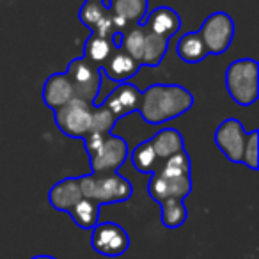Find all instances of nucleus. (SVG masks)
I'll use <instances>...</instances> for the list:
<instances>
[{"instance_id": "nucleus-1", "label": "nucleus", "mask_w": 259, "mask_h": 259, "mask_svg": "<svg viewBox=\"0 0 259 259\" xmlns=\"http://www.w3.org/2000/svg\"><path fill=\"white\" fill-rule=\"evenodd\" d=\"M194 94L183 85L153 83L144 93H141V103L137 112L148 124L158 126L183 115L194 107Z\"/></svg>"}, {"instance_id": "nucleus-2", "label": "nucleus", "mask_w": 259, "mask_h": 259, "mask_svg": "<svg viewBox=\"0 0 259 259\" xmlns=\"http://www.w3.org/2000/svg\"><path fill=\"white\" fill-rule=\"evenodd\" d=\"M83 148L91 160V172H117L130 155L128 144L119 135L87 134L83 137Z\"/></svg>"}, {"instance_id": "nucleus-3", "label": "nucleus", "mask_w": 259, "mask_h": 259, "mask_svg": "<svg viewBox=\"0 0 259 259\" xmlns=\"http://www.w3.org/2000/svg\"><path fill=\"white\" fill-rule=\"evenodd\" d=\"M78 183L82 197L91 199L100 206L126 202L134 195L132 183L119 172L83 174L78 176Z\"/></svg>"}, {"instance_id": "nucleus-4", "label": "nucleus", "mask_w": 259, "mask_h": 259, "mask_svg": "<svg viewBox=\"0 0 259 259\" xmlns=\"http://www.w3.org/2000/svg\"><path fill=\"white\" fill-rule=\"evenodd\" d=\"M226 89L240 107H250L259 98V64L254 59H238L226 69Z\"/></svg>"}, {"instance_id": "nucleus-5", "label": "nucleus", "mask_w": 259, "mask_h": 259, "mask_svg": "<svg viewBox=\"0 0 259 259\" xmlns=\"http://www.w3.org/2000/svg\"><path fill=\"white\" fill-rule=\"evenodd\" d=\"M66 76L73 89V98L89 105H96L101 89V71L98 66L87 62L85 59H73L66 68Z\"/></svg>"}, {"instance_id": "nucleus-6", "label": "nucleus", "mask_w": 259, "mask_h": 259, "mask_svg": "<svg viewBox=\"0 0 259 259\" xmlns=\"http://www.w3.org/2000/svg\"><path fill=\"white\" fill-rule=\"evenodd\" d=\"M208 55H222L234 39V22L227 13H211L197 30Z\"/></svg>"}, {"instance_id": "nucleus-7", "label": "nucleus", "mask_w": 259, "mask_h": 259, "mask_svg": "<svg viewBox=\"0 0 259 259\" xmlns=\"http://www.w3.org/2000/svg\"><path fill=\"white\" fill-rule=\"evenodd\" d=\"M55 124L69 139H83L91 130V119H93V105L82 100L68 101L61 108L54 110Z\"/></svg>"}, {"instance_id": "nucleus-8", "label": "nucleus", "mask_w": 259, "mask_h": 259, "mask_svg": "<svg viewBox=\"0 0 259 259\" xmlns=\"http://www.w3.org/2000/svg\"><path fill=\"white\" fill-rule=\"evenodd\" d=\"M91 247L107 257H119L130 248V236L122 226L115 222H98L91 229Z\"/></svg>"}, {"instance_id": "nucleus-9", "label": "nucleus", "mask_w": 259, "mask_h": 259, "mask_svg": "<svg viewBox=\"0 0 259 259\" xmlns=\"http://www.w3.org/2000/svg\"><path fill=\"white\" fill-rule=\"evenodd\" d=\"M245 142H247V132L238 119L229 117L224 119L215 130V144L222 151L229 162L241 163L243 158Z\"/></svg>"}, {"instance_id": "nucleus-10", "label": "nucleus", "mask_w": 259, "mask_h": 259, "mask_svg": "<svg viewBox=\"0 0 259 259\" xmlns=\"http://www.w3.org/2000/svg\"><path fill=\"white\" fill-rule=\"evenodd\" d=\"M148 192L155 202H162L165 199H181L192 194V176H176V178H165L160 174H151V181L148 185Z\"/></svg>"}, {"instance_id": "nucleus-11", "label": "nucleus", "mask_w": 259, "mask_h": 259, "mask_svg": "<svg viewBox=\"0 0 259 259\" xmlns=\"http://www.w3.org/2000/svg\"><path fill=\"white\" fill-rule=\"evenodd\" d=\"M141 93L134 83H117V87L108 93L105 98L103 105L115 115V119H122L126 115L134 114L139 110V103H141Z\"/></svg>"}, {"instance_id": "nucleus-12", "label": "nucleus", "mask_w": 259, "mask_h": 259, "mask_svg": "<svg viewBox=\"0 0 259 259\" xmlns=\"http://www.w3.org/2000/svg\"><path fill=\"white\" fill-rule=\"evenodd\" d=\"M108 9L115 27L122 32L130 27L141 25L149 13V2L148 0H114Z\"/></svg>"}, {"instance_id": "nucleus-13", "label": "nucleus", "mask_w": 259, "mask_h": 259, "mask_svg": "<svg viewBox=\"0 0 259 259\" xmlns=\"http://www.w3.org/2000/svg\"><path fill=\"white\" fill-rule=\"evenodd\" d=\"M141 69V64L135 61L132 55L126 54L122 48H115L112 50V54L108 55V59L105 61V64L100 68L101 75H105L108 80L117 83H124L128 80H132Z\"/></svg>"}, {"instance_id": "nucleus-14", "label": "nucleus", "mask_w": 259, "mask_h": 259, "mask_svg": "<svg viewBox=\"0 0 259 259\" xmlns=\"http://www.w3.org/2000/svg\"><path fill=\"white\" fill-rule=\"evenodd\" d=\"M141 25H144L153 34H158V36L169 39L181 30V16L169 6H160L151 13H148Z\"/></svg>"}, {"instance_id": "nucleus-15", "label": "nucleus", "mask_w": 259, "mask_h": 259, "mask_svg": "<svg viewBox=\"0 0 259 259\" xmlns=\"http://www.w3.org/2000/svg\"><path fill=\"white\" fill-rule=\"evenodd\" d=\"M82 197V190H80L78 178H64V180L57 181L48 192V202L54 209L57 211L69 213V209L76 204Z\"/></svg>"}, {"instance_id": "nucleus-16", "label": "nucleus", "mask_w": 259, "mask_h": 259, "mask_svg": "<svg viewBox=\"0 0 259 259\" xmlns=\"http://www.w3.org/2000/svg\"><path fill=\"white\" fill-rule=\"evenodd\" d=\"M43 103L52 110H57L62 105H66L68 101L73 100V89L69 83L66 73H54L47 78L43 85Z\"/></svg>"}, {"instance_id": "nucleus-17", "label": "nucleus", "mask_w": 259, "mask_h": 259, "mask_svg": "<svg viewBox=\"0 0 259 259\" xmlns=\"http://www.w3.org/2000/svg\"><path fill=\"white\" fill-rule=\"evenodd\" d=\"M153 149H155L156 156L160 160H165L169 156L176 155V153H181V151H187L185 149V141H183V135L174 128H163L160 132H156L151 139Z\"/></svg>"}, {"instance_id": "nucleus-18", "label": "nucleus", "mask_w": 259, "mask_h": 259, "mask_svg": "<svg viewBox=\"0 0 259 259\" xmlns=\"http://www.w3.org/2000/svg\"><path fill=\"white\" fill-rule=\"evenodd\" d=\"M176 52H178V57L183 62H187V64H197V62H202L208 57V50H206L199 32L183 34L178 39Z\"/></svg>"}, {"instance_id": "nucleus-19", "label": "nucleus", "mask_w": 259, "mask_h": 259, "mask_svg": "<svg viewBox=\"0 0 259 259\" xmlns=\"http://www.w3.org/2000/svg\"><path fill=\"white\" fill-rule=\"evenodd\" d=\"M167 50H169V39L158 36V34H153L151 30L146 29L144 47H142L141 54V66H149V68L158 66L165 57Z\"/></svg>"}, {"instance_id": "nucleus-20", "label": "nucleus", "mask_w": 259, "mask_h": 259, "mask_svg": "<svg viewBox=\"0 0 259 259\" xmlns=\"http://www.w3.org/2000/svg\"><path fill=\"white\" fill-rule=\"evenodd\" d=\"M100 204H96L91 199H80L71 209H69V217L71 220L80 227V229L91 231L94 226L100 222Z\"/></svg>"}, {"instance_id": "nucleus-21", "label": "nucleus", "mask_w": 259, "mask_h": 259, "mask_svg": "<svg viewBox=\"0 0 259 259\" xmlns=\"http://www.w3.org/2000/svg\"><path fill=\"white\" fill-rule=\"evenodd\" d=\"M112 50H114V47H112L110 39L91 32V36L87 37L85 45H83V57L82 59H85L87 62L101 68V66L105 64V61L108 59V55L112 54Z\"/></svg>"}, {"instance_id": "nucleus-22", "label": "nucleus", "mask_w": 259, "mask_h": 259, "mask_svg": "<svg viewBox=\"0 0 259 259\" xmlns=\"http://www.w3.org/2000/svg\"><path fill=\"white\" fill-rule=\"evenodd\" d=\"M160 162H162V160L156 156L155 149H153L149 141L141 142V144L132 151V163H134V167L141 174H155Z\"/></svg>"}, {"instance_id": "nucleus-23", "label": "nucleus", "mask_w": 259, "mask_h": 259, "mask_svg": "<svg viewBox=\"0 0 259 259\" xmlns=\"http://www.w3.org/2000/svg\"><path fill=\"white\" fill-rule=\"evenodd\" d=\"M160 209H162V224L167 229H178L188 219L187 206L181 199H165L160 202Z\"/></svg>"}, {"instance_id": "nucleus-24", "label": "nucleus", "mask_w": 259, "mask_h": 259, "mask_svg": "<svg viewBox=\"0 0 259 259\" xmlns=\"http://www.w3.org/2000/svg\"><path fill=\"white\" fill-rule=\"evenodd\" d=\"M192 170V162L187 151L176 153V155L169 156V158L162 160L156 169V174L165 178H176V176H187Z\"/></svg>"}, {"instance_id": "nucleus-25", "label": "nucleus", "mask_w": 259, "mask_h": 259, "mask_svg": "<svg viewBox=\"0 0 259 259\" xmlns=\"http://www.w3.org/2000/svg\"><path fill=\"white\" fill-rule=\"evenodd\" d=\"M144 36H146L144 25H135V27H130V29L122 30L121 48L128 55H132L139 64H141V54H142V47H144Z\"/></svg>"}, {"instance_id": "nucleus-26", "label": "nucleus", "mask_w": 259, "mask_h": 259, "mask_svg": "<svg viewBox=\"0 0 259 259\" xmlns=\"http://www.w3.org/2000/svg\"><path fill=\"white\" fill-rule=\"evenodd\" d=\"M108 15V6L103 2H96V0H83L82 8L78 11V18L83 27L94 30V27Z\"/></svg>"}, {"instance_id": "nucleus-27", "label": "nucleus", "mask_w": 259, "mask_h": 259, "mask_svg": "<svg viewBox=\"0 0 259 259\" xmlns=\"http://www.w3.org/2000/svg\"><path fill=\"white\" fill-rule=\"evenodd\" d=\"M115 115L101 105H93V119H91V130L89 134H100V135H108L112 134V128L115 124Z\"/></svg>"}, {"instance_id": "nucleus-28", "label": "nucleus", "mask_w": 259, "mask_h": 259, "mask_svg": "<svg viewBox=\"0 0 259 259\" xmlns=\"http://www.w3.org/2000/svg\"><path fill=\"white\" fill-rule=\"evenodd\" d=\"M259 132L257 130H252L250 134H247V142H245V149H243V158L241 163L248 167L250 170H257L259 167Z\"/></svg>"}, {"instance_id": "nucleus-29", "label": "nucleus", "mask_w": 259, "mask_h": 259, "mask_svg": "<svg viewBox=\"0 0 259 259\" xmlns=\"http://www.w3.org/2000/svg\"><path fill=\"white\" fill-rule=\"evenodd\" d=\"M30 259H57V257L48 255V254H39V255H34V257H30Z\"/></svg>"}, {"instance_id": "nucleus-30", "label": "nucleus", "mask_w": 259, "mask_h": 259, "mask_svg": "<svg viewBox=\"0 0 259 259\" xmlns=\"http://www.w3.org/2000/svg\"><path fill=\"white\" fill-rule=\"evenodd\" d=\"M96 2H103V4H107V6H110L114 0H96Z\"/></svg>"}]
</instances>
